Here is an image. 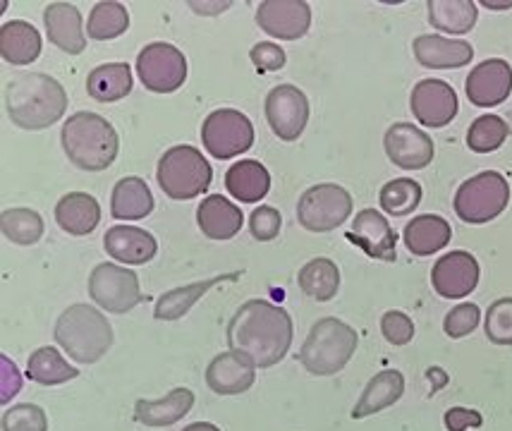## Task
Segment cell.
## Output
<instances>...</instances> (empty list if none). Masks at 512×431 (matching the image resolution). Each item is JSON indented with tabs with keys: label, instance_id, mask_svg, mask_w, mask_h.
<instances>
[{
	"label": "cell",
	"instance_id": "obj_1",
	"mask_svg": "<svg viewBox=\"0 0 512 431\" xmlns=\"http://www.w3.org/2000/svg\"><path fill=\"white\" fill-rule=\"evenodd\" d=\"M292 317L268 300H249L228 324V345L254 367L268 369L283 362L292 345Z\"/></svg>",
	"mask_w": 512,
	"mask_h": 431
},
{
	"label": "cell",
	"instance_id": "obj_2",
	"mask_svg": "<svg viewBox=\"0 0 512 431\" xmlns=\"http://www.w3.org/2000/svg\"><path fill=\"white\" fill-rule=\"evenodd\" d=\"M5 108L22 130H46L67 111L65 87L44 72H20L5 87Z\"/></svg>",
	"mask_w": 512,
	"mask_h": 431
},
{
	"label": "cell",
	"instance_id": "obj_3",
	"mask_svg": "<svg viewBox=\"0 0 512 431\" xmlns=\"http://www.w3.org/2000/svg\"><path fill=\"white\" fill-rule=\"evenodd\" d=\"M60 142H63L67 159L89 173L111 168L120 151V137L115 127L99 113L89 111H79L65 120Z\"/></svg>",
	"mask_w": 512,
	"mask_h": 431
},
{
	"label": "cell",
	"instance_id": "obj_4",
	"mask_svg": "<svg viewBox=\"0 0 512 431\" xmlns=\"http://www.w3.org/2000/svg\"><path fill=\"white\" fill-rule=\"evenodd\" d=\"M56 341L79 364L99 362L113 345V326L94 305H72L56 321Z\"/></svg>",
	"mask_w": 512,
	"mask_h": 431
},
{
	"label": "cell",
	"instance_id": "obj_5",
	"mask_svg": "<svg viewBox=\"0 0 512 431\" xmlns=\"http://www.w3.org/2000/svg\"><path fill=\"white\" fill-rule=\"evenodd\" d=\"M357 331L345 321L326 317L319 319L302 343L297 360L314 376H333L343 372L357 350Z\"/></svg>",
	"mask_w": 512,
	"mask_h": 431
},
{
	"label": "cell",
	"instance_id": "obj_6",
	"mask_svg": "<svg viewBox=\"0 0 512 431\" xmlns=\"http://www.w3.org/2000/svg\"><path fill=\"white\" fill-rule=\"evenodd\" d=\"M158 187L175 202H187V199L199 197L211 187L213 168L204 159L199 149L190 144H178L161 156L156 168Z\"/></svg>",
	"mask_w": 512,
	"mask_h": 431
},
{
	"label": "cell",
	"instance_id": "obj_7",
	"mask_svg": "<svg viewBox=\"0 0 512 431\" xmlns=\"http://www.w3.org/2000/svg\"><path fill=\"white\" fill-rule=\"evenodd\" d=\"M510 204V185L498 171H484L455 192V214L469 226H481L498 218Z\"/></svg>",
	"mask_w": 512,
	"mask_h": 431
},
{
	"label": "cell",
	"instance_id": "obj_8",
	"mask_svg": "<svg viewBox=\"0 0 512 431\" xmlns=\"http://www.w3.org/2000/svg\"><path fill=\"white\" fill-rule=\"evenodd\" d=\"M352 214V194L333 182L309 187L297 202V221L309 233H328L340 228Z\"/></svg>",
	"mask_w": 512,
	"mask_h": 431
},
{
	"label": "cell",
	"instance_id": "obj_9",
	"mask_svg": "<svg viewBox=\"0 0 512 431\" xmlns=\"http://www.w3.org/2000/svg\"><path fill=\"white\" fill-rule=\"evenodd\" d=\"M201 142L213 159L228 161L245 154L254 144V125L245 113L233 108H218L206 115L201 125Z\"/></svg>",
	"mask_w": 512,
	"mask_h": 431
},
{
	"label": "cell",
	"instance_id": "obj_10",
	"mask_svg": "<svg viewBox=\"0 0 512 431\" xmlns=\"http://www.w3.org/2000/svg\"><path fill=\"white\" fill-rule=\"evenodd\" d=\"M89 295L111 314H127L144 300L137 273L113 261H103L89 276Z\"/></svg>",
	"mask_w": 512,
	"mask_h": 431
},
{
	"label": "cell",
	"instance_id": "obj_11",
	"mask_svg": "<svg viewBox=\"0 0 512 431\" xmlns=\"http://www.w3.org/2000/svg\"><path fill=\"white\" fill-rule=\"evenodd\" d=\"M137 75L149 91L170 94V91H178L187 80V58L173 44L156 41V44L144 46L137 56Z\"/></svg>",
	"mask_w": 512,
	"mask_h": 431
},
{
	"label": "cell",
	"instance_id": "obj_12",
	"mask_svg": "<svg viewBox=\"0 0 512 431\" xmlns=\"http://www.w3.org/2000/svg\"><path fill=\"white\" fill-rule=\"evenodd\" d=\"M309 99L300 87L292 84H278L266 96V120L271 130L283 142H295L302 137L304 127L309 123Z\"/></svg>",
	"mask_w": 512,
	"mask_h": 431
},
{
	"label": "cell",
	"instance_id": "obj_13",
	"mask_svg": "<svg viewBox=\"0 0 512 431\" xmlns=\"http://www.w3.org/2000/svg\"><path fill=\"white\" fill-rule=\"evenodd\" d=\"M256 24L268 36L297 41L312 27V8L304 0H264L256 8Z\"/></svg>",
	"mask_w": 512,
	"mask_h": 431
},
{
	"label": "cell",
	"instance_id": "obj_14",
	"mask_svg": "<svg viewBox=\"0 0 512 431\" xmlns=\"http://www.w3.org/2000/svg\"><path fill=\"white\" fill-rule=\"evenodd\" d=\"M383 147L390 163L402 171H422L434 161V139L410 123L390 125L383 137Z\"/></svg>",
	"mask_w": 512,
	"mask_h": 431
},
{
	"label": "cell",
	"instance_id": "obj_15",
	"mask_svg": "<svg viewBox=\"0 0 512 431\" xmlns=\"http://www.w3.org/2000/svg\"><path fill=\"white\" fill-rule=\"evenodd\" d=\"M481 269L474 254L455 250L441 257L431 269V285L446 300H462L479 285Z\"/></svg>",
	"mask_w": 512,
	"mask_h": 431
},
{
	"label": "cell",
	"instance_id": "obj_16",
	"mask_svg": "<svg viewBox=\"0 0 512 431\" xmlns=\"http://www.w3.org/2000/svg\"><path fill=\"white\" fill-rule=\"evenodd\" d=\"M467 99L479 108H493L512 94V68L508 60L489 58L467 75Z\"/></svg>",
	"mask_w": 512,
	"mask_h": 431
},
{
	"label": "cell",
	"instance_id": "obj_17",
	"mask_svg": "<svg viewBox=\"0 0 512 431\" xmlns=\"http://www.w3.org/2000/svg\"><path fill=\"white\" fill-rule=\"evenodd\" d=\"M347 240L357 245L367 257L381 261H395V245H398V235L390 228L386 216L376 209L359 211L352 221V228L347 230Z\"/></svg>",
	"mask_w": 512,
	"mask_h": 431
},
{
	"label": "cell",
	"instance_id": "obj_18",
	"mask_svg": "<svg viewBox=\"0 0 512 431\" xmlns=\"http://www.w3.org/2000/svg\"><path fill=\"white\" fill-rule=\"evenodd\" d=\"M414 118L424 127H446L457 115V94L443 80H422L412 89Z\"/></svg>",
	"mask_w": 512,
	"mask_h": 431
},
{
	"label": "cell",
	"instance_id": "obj_19",
	"mask_svg": "<svg viewBox=\"0 0 512 431\" xmlns=\"http://www.w3.org/2000/svg\"><path fill=\"white\" fill-rule=\"evenodd\" d=\"M254 364L240 352H221L206 367V386L218 396H240L254 386Z\"/></svg>",
	"mask_w": 512,
	"mask_h": 431
},
{
	"label": "cell",
	"instance_id": "obj_20",
	"mask_svg": "<svg viewBox=\"0 0 512 431\" xmlns=\"http://www.w3.org/2000/svg\"><path fill=\"white\" fill-rule=\"evenodd\" d=\"M414 58L419 65L431 70H455L465 68L472 63L474 48L472 44L460 39H446L441 34H422L414 39Z\"/></svg>",
	"mask_w": 512,
	"mask_h": 431
},
{
	"label": "cell",
	"instance_id": "obj_21",
	"mask_svg": "<svg viewBox=\"0 0 512 431\" xmlns=\"http://www.w3.org/2000/svg\"><path fill=\"white\" fill-rule=\"evenodd\" d=\"M106 252L120 264L142 266L149 264L156 257L158 242L149 230L134 228V226H113L103 238Z\"/></svg>",
	"mask_w": 512,
	"mask_h": 431
},
{
	"label": "cell",
	"instance_id": "obj_22",
	"mask_svg": "<svg viewBox=\"0 0 512 431\" xmlns=\"http://www.w3.org/2000/svg\"><path fill=\"white\" fill-rule=\"evenodd\" d=\"M44 24L48 39L56 44L60 51L79 56L87 48V36L82 27V12L72 3H51L44 12Z\"/></svg>",
	"mask_w": 512,
	"mask_h": 431
},
{
	"label": "cell",
	"instance_id": "obj_23",
	"mask_svg": "<svg viewBox=\"0 0 512 431\" xmlns=\"http://www.w3.org/2000/svg\"><path fill=\"white\" fill-rule=\"evenodd\" d=\"M197 223L201 233L211 240H230L242 230L245 216H242L240 206H235L223 194H211L199 204Z\"/></svg>",
	"mask_w": 512,
	"mask_h": 431
},
{
	"label": "cell",
	"instance_id": "obj_24",
	"mask_svg": "<svg viewBox=\"0 0 512 431\" xmlns=\"http://www.w3.org/2000/svg\"><path fill=\"white\" fill-rule=\"evenodd\" d=\"M194 408V393L190 388H173L166 398L137 400L134 403V420L144 427H170L187 417Z\"/></svg>",
	"mask_w": 512,
	"mask_h": 431
},
{
	"label": "cell",
	"instance_id": "obj_25",
	"mask_svg": "<svg viewBox=\"0 0 512 431\" xmlns=\"http://www.w3.org/2000/svg\"><path fill=\"white\" fill-rule=\"evenodd\" d=\"M41 51H44V44H41V34L34 24L24 20L3 24V29H0V56L5 63L24 68V65H32L41 56Z\"/></svg>",
	"mask_w": 512,
	"mask_h": 431
},
{
	"label": "cell",
	"instance_id": "obj_26",
	"mask_svg": "<svg viewBox=\"0 0 512 431\" xmlns=\"http://www.w3.org/2000/svg\"><path fill=\"white\" fill-rule=\"evenodd\" d=\"M240 276H242V271L223 273V276L204 278V281H197V283H190V285H182V288L168 290V293H163L156 300L154 317L158 321H178V319L185 317V314L190 312L194 305H197L201 297L209 293L213 285H218L223 281H237Z\"/></svg>",
	"mask_w": 512,
	"mask_h": 431
},
{
	"label": "cell",
	"instance_id": "obj_27",
	"mask_svg": "<svg viewBox=\"0 0 512 431\" xmlns=\"http://www.w3.org/2000/svg\"><path fill=\"white\" fill-rule=\"evenodd\" d=\"M402 238H405V247L414 257H431L448 245L453 238V228L443 216L424 214L407 223Z\"/></svg>",
	"mask_w": 512,
	"mask_h": 431
},
{
	"label": "cell",
	"instance_id": "obj_28",
	"mask_svg": "<svg viewBox=\"0 0 512 431\" xmlns=\"http://www.w3.org/2000/svg\"><path fill=\"white\" fill-rule=\"evenodd\" d=\"M101 221V206L87 192H70L56 204V223L65 233L82 235L94 233Z\"/></svg>",
	"mask_w": 512,
	"mask_h": 431
},
{
	"label": "cell",
	"instance_id": "obj_29",
	"mask_svg": "<svg viewBox=\"0 0 512 431\" xmlns=\"http://www.w3.org/2000/svg\"><path fill=\"white\" fill-rule=\"evenodd\" d=\"M405 393V376L398 369H386V372L376 374L364 388L362 398L357 400L355 410H352V420H364V417L376 415V412L395 405Z\"/></svg>",
	"mask_w": 512,
	"mask_h": 431
},
{
	"label": "cell",
	"instance_id": "obj_30",
	"mask_svg": "<svg viewBox=\"0 0 512 431\" xmlns=\"http://www.w3.org/2000/svg\"><path fill=\"white\" fill-rule=\"evenodd\" d=\"M154 194L142 178H123L113 187L111 214L115 221H142L154 211Z\"/></svg>",
	"mask_w": 512,
	"mask_h": 431
},
{
	"label": "cell",
	"instance_id": "obj_31",
	"mask_svg": "<svg viewBox=\"0 0 512 431\" xmlns=\"http://www.w3.org/2000/svg\"><path fill=\"white\" fill-rule=\"evenodd\" d=\"M225 187L237 202H261L271 190V173L259 161H237L225 173Z\"/></svg>",
	"mask_w": 512,
	"mask_h": 431
},
{
	"label": "cell",
	"instance_id": "obj_32",
	"mask_svg": "<svg viewBox=\"0 0 512 431\" xmlns=\"http://www.w3.org/2000/svg\"><path fill=\"white\" fill-rule=\"evenodd\" d=\"M134 77L127 63H106L89 72L87 91L94 101L113 103L125 99L132 91Z\"/></svg>",
	"mask_w": 512,
	"mask_h": 431
},
{
	"label": "cell",
	"instance_id": "obj_33",
	"mask_svg": "<svg viewBox=\"0 0 512 431\" xmlns=\"http://www.w3.org/2000/svg\"><path fill=\"white\" fill-rule=\"evenodd\" d=\"M426 10H429L431 27L443 34L472 32L479 17L477 3L472 0H429Z\"/></svg>",
	"mask_w": 512,
	"mask_h": 431
},
{
	"label": "cell",
	"instance_id": "obj_34",
	"mask_svg": "<svg viewBox=\"0 0 512 431\" xmlns=\"http://www.w3.org/2000/svg\"><path fill=\"white\" fill-rule=\"evenodd\" d=\"M300 288L304 295H309L316 302H328L338 295L340 288V269L335 266V261L326 257H316L304 264L300 269Z\"/></svg>",
	"mask_w": 512,
	"mask_h": 431
},
{
	"label": "cell",
	"instance_id": "obj_35",
	"mask_svg": "<svg viewBox=\"0 0 512 431\" xmlns=\"http://www.w3.org/2000/svg\"><path fill=\"white\" fill-rule=\"evenodd\" d=\"M27 376L41 386H60L65 381H72L79 376V369L60 355L56 348H39L29 355Z\"/></svg>",
	"mask_w": 512,
	"mask_h": 431
},
{
	"label": "cell",
	"instance_id": "obj_36",
	"mask_svg": "<svg viewBox=\"0 0 512 431\" xmlns=\"http://www.w3.org/2000/svg\"><path fill=\"white\" fill-rule=\"evenodd\" d=\"M127 27H130V15H127L125 5L115 3V0H103L91 10L87 34L96 41H111L123 36Z\"/></svg>",
	"mask_w": 512,
	"mask_h": 431
},
{
	"label": "cell",
	"instance_id": "obj_37",
	"mask_svg": "<svg viewBox=\"0 0 512 431\" xmlns=\"http://www.w3.org/2000/svg\"><path fill=\"white\" fill-rule=\"evenodd\" d=\"M0 230L15 245H36L44 235V218L34 209H5L0 216Z\"/></svg>",
	"mask_w": 512,
	"mask_h": 431
},
{
	"label": "cell",
	"instance_id": "obj_38",
	"mask_svg": "<svg viewBox=\"0 0 512 431\" xmlns=\"http://www.w3.org/2000/svg\"><path fill=\"white\" fill-rule=\"evenodd\" d=\"M422 185L412 178H398L390 180L381 187L379 202L381 209L390 216H407L417 209L419 202H422Z\"/></svg>",
	"mask_w": 512,
	"mask_h": 431
},
{
	"label": "cell",
	"instance_id": "obj_39",
	"mask_svg": "<svg viewBox=\"0 0 512 431\" xmlns=\"http://www.w3.org/2000/svg\"><path fill=\"white\" fill-rule=\"evenodd\" d=\"M510 135V125L505 123L501 115H481L469 125L467 132V147L474 154H491V151L501 149L505 139Z\"/></svg>",
	"mask_w": 512,
	"mask_h": 431
},
{
	"label": "cell",
	"instance_id": "obj_40",
	"mask_svg": "<svg viewBox=\"0 0 512 431\" xmlns=\"http://www.w3.org/2000/svg\"><path fill=\"white\" fill-rule=\"evenodd\" d=\"M486 338L496 345H512V297H501L486 309Z\"/></svg>",
	"mask_w": 512,
	"mask_h": 431
},
{
	"label": "cell",
	"instance_id": "obj_41",
	"mask_svg": "<svg viewBox=\"0 0 512 431\" xmlns=\"http://www.w3.org/2000/svg\"><path fill=\"white\" fill-rule=\"evenodd\" d=\"M3 431H48L44 408L34 403H22L3 415Z\"/></svg>",
	"mask_w": 512,
	"mask_h": 431
},
{
	"label": "cell",
	"instance_id": "obj_42",
	"mask_svg": "<svg viewBox=\"0 0 512 431\" xmlns=\"http://www.w3.org/2000/svg\"><path fill=\"white\" fill-rule=\"evenodd\" d=\"M481 321V309L474 302H462V305L453 307L448 312L446 321H443V329H446L448 338H465L479 326Z\"/></svg>",
	"mask_w": 512,
	"mask_h": 431
},
{
	"label": "cell",
	"instance_id": "obj_43",
	"mask_svg": "<svg viewBox=\"0 0 512 431\" xmlns=\"http://www.w3.org/2000/svg\"><path fill=\"white\" fill-rule=\"evenodd\" d=\"M280 223H283L280 211L273 209V206L261 204V206H256V209L252 211V216H249V233H252L254 240L271 242L278 238Z\"/></svg>",
	"mask_w": 512,
	"mask_h": 431
},
{
	"label": "cell",
	"instance_id": "obj_44",
	"mask_svg": "<svg viewBox=\"0 0 512 431\" xmlns=\"http://www.w3.org/2000/svg\"><path fill=\"white\" fill-rule=\"evenodd\" d=\"M381 331L390 345H407L414 338V321L405 312L390 309L381 317Z\"/></svg>",
	"mask_w": 512,
	"mask_h": 431
},
{
	"label": "cell",
	"instance_id": "obj_45",
	"mask_svg": "<svg viewBox=\"0 0 512 431\" xmlns=\"http://www.w3.org/2000/svg\"><path fill=\"white\" fill-rule=\"evenodd\" d=\"M249 58H252V63L256 65V70H259L261 75L283 70L285 63H288V56H285L283 48L278 44H271V41H261V44H256L252 51H249Z\"/></svg>",
	"mask_w": 512,
	"mask_h": 431
},
{
	"label": "cell",
	"instance_id": "obj_46",
	"mask_svg": "<svg viewBox=\"0 0 512 431\" xmlns=\"http://www.w3.org/2000/svg\"><path fill=\"white\" fill-rule=\"evenodd\" d=\"M448 431H467V429H479L484 424V417L477 410L469 408H450L443 417Z\"/></svg>",
	"mask_w": 512,
	"mask_h": 431
},
{
	"label": "cell",
	"instance_id": "obj_47",
	"mask_svg": "<svg viewBox=\"0 0 512 431\" xmlns=\"http://www.w3.org/2000/svg\"><path fill=\"white\" fill-rule=\"evenodd\" d=\"M0 369H3V379H0V384H3V393H0V400L3 403H10L12 398H15V393L20 391L22 386V376L17 372V367L12 364L10 357H0Z\"/></svg>",
	"mask_w": 512,
	"mask_h": 431
},
{
	"label": "cell",
	"instance_id": "obj_48",
	"mask_svg": "<svg viewBox=\"0 0 512 431\" xmlns=\"http://www.w3.org/2000/svg\"><path fill=\"white\" fill-rule=\"evenodd\" d=\"M230 5H233L230 0H223V3H199V0L194 3V0H192L190 8L197 12V15H221V12L228 10Z\"/></svg>",
	"mask_w": 512,
	"mask_h": 431
},
{
	"label": "cell",
	"instance_id": "obj_49",
	"mask_svg": "<svg viewBox=\"0 0 512 431\" xmlns=\"http://www.w3.org/2000/svg\"><path fill=\"white\" fill-rule=\"evenodd\" d=\"M182 431H221L216 427V424H211V422H194V424H190V427H185Z\"/></svg>",
	"mask_w": 512,
	"mask_h": 431
},
{
	"label": "cell",
	"instance_id": "obj_50",
	"mask_svg": "<svg viewBox=\"0 0 512 431\" xmlns=\"http://www.w3.org/2000/svg\"><path fill=\"white\" fill-rule=\"evenodd\" d=\"M484 5L493 10H508V8H512V0H508V3H491V0H484Z\"/></svg>",
	"mask_w": 512,
	"mask_h": 431
}]
</instances>
